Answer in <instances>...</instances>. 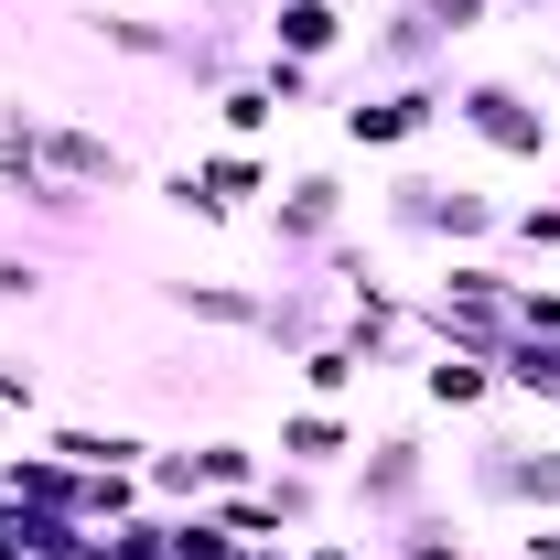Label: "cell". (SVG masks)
I'll return each mask as SVG.
<instances>
[{
  "label": "cell",
  "instance_id": "f1b7e54d",
  "mask_svg": "<svg viewBox=\"0 0 560 560\" xmlns=\"http://www.w3.org/2000/svg\"><path fill=\"white\" fill-rule=\"evenodd\" d=\"M517 335H560V280H517Z\"/></svg>",
  "mask_w": 560,
  "mask_h": 560
},
{
  "label": "cell",
  "instance_id": "277c9868",
  "mask_svg": "<svg viewBox=\"0 0 560 560\" xmlns=\"http://www.w3.org/2000/svg\"><path fill=\"white\" fill-rule=\"evenodd\" d=\"M453 130L486 140L495 162H517V173L550 162V108H539V86H517V75H453Z\"/></svg>",
  "mask_w": 560,
  "mask_h": 560
},
{
  "label": "cell",
  "instance_id": "7c38bea8",
  "mask_svg": "<svg viewBox=\"0 0 560 560\" xmlns=\"http://www.w3.org/2000/svg\"><path fill=\"white\" fill-rule=\"evenodd\" d=\"M195 184H206L226 215H259V195H280V162L248 151V140H206V151H195Z\"/></svg>",
  "mask_w": 560,
  "mask_h": 560
},
{
  "label": "cell",
  "instance_id": "9a60e30c",
  "mask_svg": "<svg viewBox=\"0 0 560 560\" xmlns=\"http://www.w3.org/2000/svg\"><path fill=\"white\" fill-rule=\"evenodd\" d=\"M75 22H86V44L119 55V66H173V55H184V22H162V11H75Z\"/></svg>",
  "mask_w": 560,
  "mask_h": 560
},
{
  "label": "cell",
  "instance_id": "484cf974",
  "mask_svg": "<svg viewBox=\"0 0 560 560\" xmlns=\"http://www.w3.org/2000/svg\"><path fill=\"white\" fill-rule=\"evenodd\" d=\"M44 291H55V270H44V248H33V237H22V248H0V302H22V313H33Z\"/></svg>",
  "mask_w": 560,
  "mask_h": 560
},
{
  "label": "cell",
  "instance_id": "30bf717a",
  "mask_svg": "<svg viewBox=\"0 0 560 560\" xmlns=\"http://www.w3.org/2000/svg\"><path fill=\"white\" fill-rule=\"evenodd\" d=\"M44 453H66L75 475H140L151 431H130V420H44Z\"/></svg>",
  "mask_w": 560,
  "mask_h": 560
},
{
  "label": "cell",
  "instance_id": "7402d4cb",
  "mask_svg": "<svg viewBox=\"0 0 560 560\" xmlns=\"http://www.w3.org/2000/svg\"><path fill=\"white\" fill-rule=\"evenodd\" d=\"M206 517L226 528V539H248L259 560H270V550H291V528H280V506H270L259 486H237V495H206Z\"/></svg>",
  "mask_w": 560,
  "mask_h": 560
},
{
  "label": "cell",
  "instance_id": "d6986e66",
  "mask_svg": "<svg viewBox=\"0 0 560 560\" xmlns=\"http://www.w3.org/2000/svg\"><path fill=\"white\" fill-rule=\"evenodd\" d=\"M291 366H302V399H335V410H355V388H366V355H355L346 335H324V346H302Z\"/></svg>",
  "mask_w": 560,
  "mask_h": 560
},
{
  "label": "cell",
  "instance_id": "836d02e7",
  "mask_svg": "<svg viewBox=\"0 0 560 560\" xmlns=\"http://www.w3.org/2000/svg\"><path fill=\"white\" fill-rule=\"evenodd\" d=\"M11 431H22V420H11V410H0V442H11Z\"/></svg>",
  "mask_w": 560,
  "mask_h": 560
},
{
  "label": "cell",
  "instance_id": "7a4b0ae2",
  "mask_svg": "<svg viewBox=\"0 0 560 560\" xmlns=\"http://www.w3.org/2000/svg\"><path fill=\"white\" fill-rule=\"evenodd\" d=\"M442 119H453V75H399V86L335 97V140L346 151H420Z\"/></svg>",
  "mask_w": 560,
  "mask_h": 560
},
{
  "label": "cell",
  "instance_id": "5bb4252c",
  "mask_svg": "<svg viewBox=\"0 0 560 560\" xmlns=\"http://www.w3.org/2000/svg\"><path fill=\"white\" fill-rule=\"evenodd\" d=\"M442 259L453 248H486V237H506V195H486V184H431V226H420Z\"/></svg>",
  "mask_w": 560,
  "mask_h": 560
},
{
  "label": "cell",
  "instance_id": "3957f363",
  "mask_svg": "<svg viewBox=\"0 0 560 560\" xmlns=\"http://www.w3.org/2000/svg\"><path fill=\"white\" fill-rule=\"evenodd\" d=\"M420 495H431V442H420V420L366 431L355 464H346V517L355 528H388V517H410Z\"/></svg>",
  "mask_w": 560,
  "mask_h": 560
},
{
  "label": "cell",
  "instance_id": "44dd1931",
  "mask_svg": "<svg viewBox=\"0 0 560 560\" xmlns=\"http://www.w3.org/2000/svg\"><path fill=\"white\" fill-rule=\"evenodd\" d=\"M270 130H280V97L259 75H226V86H215V140H248V151H259Z\"/></svg>",
  "mask_w": 560,
  "mask_h": 560
},
{
  "label": "cell",
  "instance_id": "d6a6232c",
  "mask_svg": "<svg viewBox=\"0 0 560 560\" xmlns=\"http://www.w3.org/2000/svg\"><path fill=\"white\" fill-rule=\"evenodd\" d=\"M506 11H560V0H506Z\"/></svg>",
  "mask_w": 560,
  "mask_h": 560
},
{
  "label": "cell",
  "instance_id": "9c48e42d",
  "mask_svg": "<svg viewBox=\"0 0 560 560\" xmlns=\"http://www.w3.org/2000/svg\"><path fill=\"white\" fill-rule=\"evenodd\" d=\"M162 302L184 313V324H215V335H259V313H270V280H226V270H184V280H162Z\"/></svg>",
  "mask_w": 560,
  "mask_h": 560
},
{
  "label": "cell",
  "instance_id": "2e32d148",
  "mask_svg": "<svg viewBox=\"0 0 560 560\" xmlns=\"http://www.w3.org/2000/svg\"><path fill=\"white\" fill-rule=\"evenodd\" d=\"M495 399L560 410V335H506V346H495Z\"/></svg>",
  "mask_w": 560,
  "mask_h": 560
},
{
  "label": "cell",
  "instance_id": "83f0119b",
  "mask_svg": "<svg viewBox=\"0 0 560 560\" xmlns=\"http://www.w3.org/2000/svg\"><path fill=\"white\" fill-rule=\"evenodd\" d=\"M506 237H517V248H550V259H560V195H539V206H506Z\"/></svg>",
  "mask_w": 560,
  "mask_h": 560
},
{
  "label": "cell",
  "instance_id": "ac0fdd59",
  "mask_svg": "<svg viewBox=\"0 0 560 560\" xmlns=\"http://www.w3.org/2000/svg\"><path fill=\"white\" fill-rule=\"evenodd\" d=\"M184 453H195V486L206 495H237V486L270 475V442H237V431H206V442H184Z\"/></svg>",
  "mask_w": 560,
  "mask_h": 560
},
{
  "label": "cell",
  "instance_id": "4316f807",
  "mask_svg": "<svg viewBox=\"0 0 560 560\" xmlns=\"http://www.w3.org/2000/svg\"><path fill=\"white\" fill-rule=\"evenodd\" d=\"M495 11H506V0H420V22H431L442 44H475V33H486Z\"/></svg>",
  "mask_w": 560,
  "mask_h": 560
},
{
  "label": "cell",
  "instance_id": "d4e9b609",
  "mask_svg": "<svg viewBox=\"0 0 560 560\" xmlns=\"http://www.w3.org/2000/svg\"><path fill=\"white\" fill-rule=\"evenodd\" d=\"M173 560H259L248 539H226L206 506H173Z\"/></svg>",
  "mask_w": 560,
  "mask_h": 560
},
{
  "label": "cell",
  "instance_id": "ba28073f",
  "mask_svg": "<svg viewBox=\"0 0 560 560\" xmlns=\"http://www.w3.org/2000/svg\"><path fill=\"white\" fill-rule=\"evenodd\" d=\"M355 442H366V420L335 410V399H291L280 431H270V453H280V464H302V475H346Z\"/></svg>",
  "mask_w": 560,
  "mask_h": 560
},
{
  "label": "cell",
  "instance_id": "e0dca14e",
  "mask_svg": "<svg viewBox=\"0 0 560 560\" xmlns=\"http://www.w3.org/2000/svg\"><path fill=\"white\" fill-rule=\"evenodd\" d=\"M495 399V366L486 355H453V346H420V410H486Z\"/></svg>",
  "mask_w": 560,
  "mask_h": 560
},
{
  "label": "cell",
  "instance_id": "cb8c5ba5",
  "mask_svg": "<svg viewBox=\"0 0 560 560\" xmlns=\"http://www.w3.org/2000/svg\"><path fill=\"white\" fill-rule=\"evenodd\" d=\"M140 486H151V506H206V486H195V453H184V442H151Z\"/></svg>",
  "mask_w": 560,
  "mask_h": 560
},
{
  "label": "cell",
  "instance_id": "4dcf8cb0",
  "mask_svg": "<svg viewBox=\"0 0 560 560\" xmlns=\"http://www.w3.org/2000/svg\"><path fill=\"white\" fill-rule=\"evenodd\" d=\"M506 560H560V517H517V550Z\"/></svg>",
  "mask_w": 560,
  "mask_h": 560
},
{
  "label": "cell",
  "instance_id": "5b68a950",
  "mask_svg": "<svg viewBox=\"0 0 560 560\" xmlns=\"http://www.w3.org/2000/svg\"><path fill=\"white\" fill-rule=\"evenodd\" d=\"M259 226H270L280 259H324V248L355 226V184L335 173V162H302V173H280V195L259 206Z\"/></svg>",
  "mask_w": 560,
  "mask_h": 560
},
{
  "label": "cell",
  "instance_id": "ffe728a7",
  "mask_svg": "<svg viewBox=\"0 0 560 560\" xmlns=\"http://www.w3.org/2000/svg\"><path fill=\"white\" fill-rule=\"evenodd\" d=\"M324 486H335V475H302V464H280V453H270V475H259V495L280 506V528H291V539H313V528H324V506H335Z\"/></svg>",
  "mask_w": 560,
  "mask_h": 560
},
{
  "label": "cell",
  "instance_id": "1f68e13d",
  "mask_svg": "<svg viewBox=\"0 0 560 560\" xmlns=\"http://www.w3.org/2000/svg\"><path fill=\"white\" fill-rule=\"evenodd\" d=\"M550 162H560V97H550Z\"/></svg>",
  "mask_w": 560,
  "mask_h": 560
},
{
  "label": "cell",
  "instance_id": "4fadbf2b",
  "mask_svg": "<svg viewBox=\"0 0 560 560\" xmlns=\"http://www.w3.org/2000/svg\"><path fill=\"white\" fill-rule=\"evenodd\" d=\"M377 560H475V517H464V506H442V495H420L410 517H388Z\"/></svg>",
  "mask_w": 560,
  "mask_h": 560
},
{
  "label": "cell",
  "instance_id": "8992f818",
  "mask_svg": "<svg viewBox=\"0 0 560 560\" xmlns=\"http://www.w3.org/2000/svg\"><path fill=\"white\" fill-rule=\"evenodd\" d=\"M44 173L66 184V195H130L140 162L119 151L108 130H86V119H66V108H44Z\"/></svg>",
  "mask_w": 560,
  "mask_h": 560
},
{
  "label": "cell",
  "instance_id": "8fae6325",
  "mask_svg": "<svg viewBox=\"0 0 560 560\" xmlns=\"http://www.w3.org/2000/svg\"><path fill=\"white\" fill-rule=\"evenodd\" d=\"M0 486L22 495L33 517H66V528H86V475H75L66 453H44V442H33V453H0Z\"/></svg>",
  "mask_w": 560,
  "mask_h": 560
},
{
  "label": "cell",
  "instance_id": "52a82bcc",
  "mask_svg": "<svg viewBox=\"0 0 560 560\" xmlns=\"http://www.w3.org/2000/svg\"><path fill=\"white\" fill-rule=\"evenodd\" d=\"M355 33H366V22H355V11H335V0H270V11H259V44H270V55H291V66H346L355 55Z\"/></svg>",
  "mask_w": 560,
  "mask_h": 560
},
{
  "label": "cell",
  "instance_id": "603a6c76",
  "mask_svg": "<svg viewBox=\"0 0 560 560\" xmlns=\"http://www.w3.org/2000/svg\"><path fill=\"white\" fill-rule=\"evenodd\" d=\"M248 75H259V86L280 97V119H291V108H324V97H335V75H324V66H291V55H270V44H259V66H248Z\"/></svg>",
  "mask_w": 560,
  "mask_h": 560
},
{
  "label": "cell",
  "instance_id": "f546056e",
  "mask_svg": "<svg viewBox=\"0 0 560 560\" xmlns=\"http://www.w3.org/2000/svg\"><path fill=\"white\" fill-rule=\"evenodd\" d=\"M0 410H11V420H33V410H44V377H33L22 355H0Z\"/></svg>",
  "mask_w": 560,
  "mask_h": 560
},
{
  "label": "cell",
  "instance_id": "6da1fadb",
  "mask_svg": "<svg viewBox=\"0 0 560 560\" xmlns=\"http://www.w3.org/2000/svg\"><path fill=\"white\" fill-rule=\"evenodd\" d=\"M464 495L475 506H506V517H560V442L550 431H475Z\"/></svg>",
  "mask_w": 560,
  "mask_h": 560
}]
</instances>
